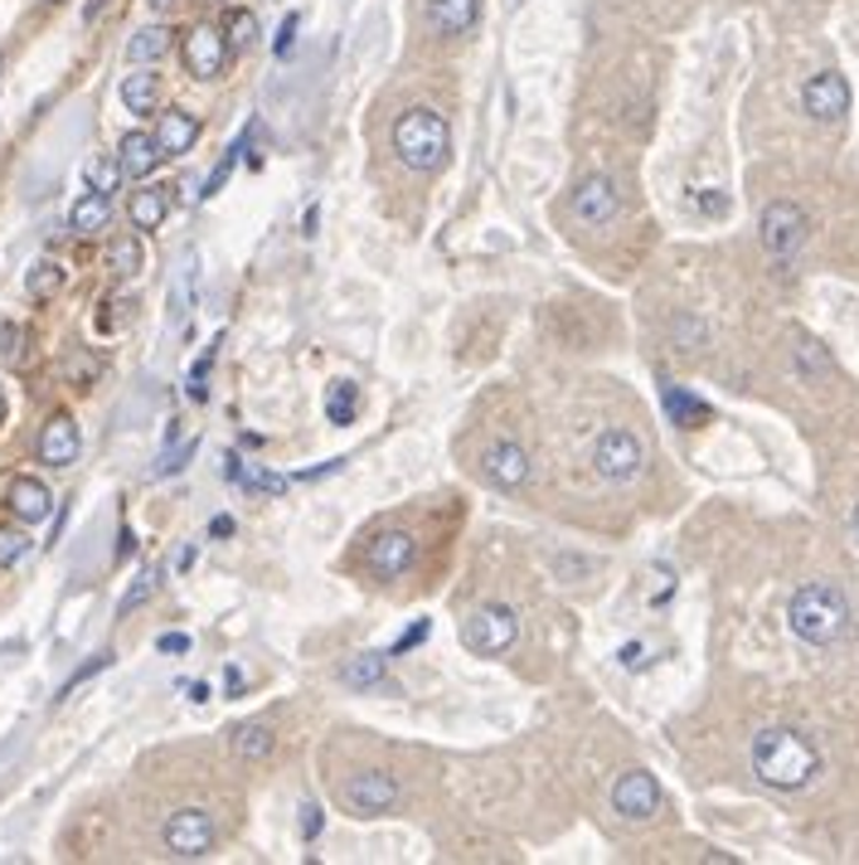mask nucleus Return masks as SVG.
<instances>
[{"label": "nucleus", "instance_id": "nucleus-9", "mask_svg": "<svg viewBox=\"0 0 859 865\" xmlns=\"http://www.w3.org/2000/svg\"><path fill=\"white\" fill-rule=\"evenodd\" d=\"M418 559V540L408 530H379L364 549V565L374 569L379 579H404Z\"/></svg>", "mask_w": 859, "mask_h": 865}, {"label": "nucleus", "instance_id": "nucleus-20", "mask_svg": "<svg viewBox=\"0 0 859 865\" xmlns=\"http://www.w3.org/2000/svg\"><path fill=\"white\" fill-rule=\"evenodd\" d=\"M384 671H388V652H360V657L340 666V681L350 691H374V686H384Z\"/></svg>", "mask_w": 859, "mask_h": 865}, {"label": "nucleus", "instance_id": "nucleus-50", "mask_svg": "<svg viewBox=\"0 0 859 865\" xmlns=\"http://www.w3.org/2000/svg\"><path fill=\"white\" fill-rule=\"evenodd\" d=\"M0 414H5V394H0Z\"/></svg>", "mask_w": 859, "mask_h": 865}, {"label": "nucleus", "instance_id": "nucleus-32", "mask_svg": "<svg viewBox=\"0 0 859 865\" xmlns=\"http://www.w3.org/2000/svg\"><path fill=\"white\" fill-rule=\"evenodd\" d=\"M25 549H30V540L15 525H0V569H15L20 559H25Z\"/></svg>", "mask_w": 859, "mask_h": 865}, {"label": "nucleus", "instance_id": "nucleus-39", "mask_svg": "<svg viewBox=\"0 0 859 865\" xmlns=\"http://www.w3.org/2000/svg\"><path fill=\"white\" fill-rule=\"evenodd\" d=\"M297 25H301V15H287V20H282V30H277V40H273V54H277V58H287L291 50H297Z\"/></svg>", "mask_w": 859, "mask_h": 865}, {"label": "nucleus", "instance_id": "nucleus-26", "mask_svg": "<svg viewBox=\"0 0 859 865\" xmlns=\"http://www.w3.org/2000/svg\"><path fill=\"white\" fill-rule=\"evenodd\" d=\"M665 414L675 418L680 428H700L704 418H709V404H700V399H694V394L675 390V384H665Z\"/></svg>", "mask_w": 859, "mask_h": 865}, {"label": "nucleus", "instance_id": "nucleus-18", "mask_svg": "<svg viewBox=\"0 0 859 865\" xmlns=\"http://www.w3.org/2000/svg\"><path fill=\"white\" fill-rule=\"evenodd\" d=\"M161 146H156V136L151 132H132V136H122V151H117V166H122V175L126 180H141V175H151L161 166Z\"/></svg>", "mask_w": 859, "mask_h": 865}, {"label": "nucleus", "instance_id": "nucleus-6", "mask_svg": "<svg viewBox=\"0 0 859 865\" xmlns=\"http://www.w3.org/2000/svg\"><path fill=\"white\" fill-rule=\"evenodd\" d=\"M593 467H597V477H607V482H631V477H641V467H646L641 438H637V432H627V428L597 432Z\"/></svg>", "mask_w": 859, "mask_h": 865}, {"label": "nucleus", "instance_id": "nucleus-46", "mask_svg": "<svg viewBox=\"0 0 859 865\" xmlns=\"http://www.w3.org/2000/svg\"><path fill=\"white\" fill-rule=\"evenodd\" d=\"M209 535H233V516H214L209 521Z\"/></svg>", "mask_w": 859, "mask_h": 865}, {"label": "nucleus", "instance_id": "nucleus-38", "mask_svg": "<svg viewBox=\"0 0 859 865\" xmlns=\"http://www.w3.org/2000/svg\"><path fill=\"white\" fill-rule=\"evenodd\" d=\"M102 666H112V652H98V657H92L88 666H78V671L64 681V691H58V696H74V686H84L88 676H98V671H102Z\"/></svg>", "mask_w": 859, "mask_h": 865}, {"label": "nucleus", "instance_id": "nucleus-16", "mask_svg": "<svg viewBox=\"0 0 859 865\" xmlns=\"http://www.w3.org/2000/svg\"><path fill=\"white\" fill-rule=\"evenodd\" d=\"M156 146H161V156H185L195 142H199V122L190 112H180V108H170V112H161V122H156Z\"/></svg>", "mask_w": 859, "mask_h": 865}, {"label": "nucleus", "instance_id": "nucleus-44", "mask_svg": "<svg viewBox=\"0 0 859 865\" xmlns=\"http://www.w3.org/2000/svg\"><path fill=\"white\" fill-rule=\"evenodd\" d=\"M156 647H161V652H175V657H180V652H190V637H185V633H166V637L156 642Z\"/></svg>", "mask_w": 859, "mask_h": 865}, {"label": "nucleus", "instance_id": "nucleus-33", "mask_svg": "<svg viewBox=\"0 0 859 865\" xmlns=\"http://www.w3.org/2000/svg\"><path fill=\"white\" fill-rule=\"evenodd\" d=\"M229 50H249V44L257 40V20L249 15V10H233V20H229Z\"/></svg>", "mask_w": 859, "mask_h": 865}, {"label": "nucleus", "instance_id": "nucleus-37", "mask_svg": "<svg viewBox=\"0 0 859 865\" xmlns=\"http://www.w3.org/2000/svg\"><path fill=\"white\" fill-rule=\"evenodd\" d=\"M195 448H199V442L190 438V442H180V448H175V452H166V458H161V462H156V477H170V472H185V462H190V458H195Z\"/></svg>", "mask_w": 859, "mask_h": 865}, {"label": "nucleus", "instance_id": "nucleus-1", "mask_svg": "<svg viewBox=\"0 0 859 865\" xmlns=\"http://www.w3.org/2000/svg\"><path fill=\"white\" fill-rule=\"evenodd\" d=\"M752 774L768 782V788L796 792L821 774V754L806 734L786 730V724H772V730H762L758 740H752Z\"/></svg>", "mask_w": 859, "mask_h": 865}, {"label": "nucleus", "instance_id": "nucleus-7", "mask_svg": "<svg viewBox=\"0 0 859 865\" xmlns=\"http://www.w3.org/2000/svg\"><path fill=\"white\" fill-rule=\"evenodd\" d=\"M161 836H166V851L175 861H205L209 846H214V817L205 808H180Z\"/></svg>", "mask_w": 859, "mask_h": 865}, {"label": "nucleus", "instance_id": "nucleus-3", "mask_svg": "<svg viewBox=\"0 0 859 865\" xmlns=\"http://www.w3.org/2000/svg\"><path fill=\"white\" fill-rule=\"evenodd\" d=\"M394 151L408 171L432 175V171L447 166V156H452V127H447V117H438L432 108H408L394 122Z\"/></svg>", "mask_w": 859, "mask_h": 865}, {"label": "nucleus", "instance_id": "nucleus-23", "mask_svg": "<svg viewBox=\"0 0 859 865\" xmlns=\"http://www.w3.org/2000/svg\"><path fill=\"white\" fill-rule=\"evenodd\" d=\"M166 215H170V195L161 190V185L132 195V229H161V225H166Z\"/></svg>", "mask_w": 859, "mask_h": 865}, {"label": "nucleus", "instance_id": "nucleus-35", "mask_svg": "<svg viewBox=\"0 0 859 865\" xmlns=\"http://www.w3.org/2000/svg\"><path fill=\"white\" fill-rule=\"evenodd\" d=\"M156 589H161V569H151V574H141V579H136V589H126V599H122V613H132V607H141V603H146Z\"/></svg>", "mask_w": 859, "mask_h": 865}, {"label": "nucleus", "instance_id": "nucleus-12", "mask_svg": "<svg viewBox=\"0 0 859 865\" xmlns=\"http://www.w3.org/2000/svg\"><path fill=\"white\" fill-rule=\"evenodd\" d=\"M185 68H190L195 78H214L223 74V64H229V40H223V30L214 25H195L190 34H185Z\"/></svg>", "mask_w": 859, "mask_h": 865}, {"label": "nucleus", "instance_id": "nucleus-36", "mask_svg": "<svg viewBox=\"0 0 859 865\" xmlns=\"http://www.w3.org/2000/svg\"><path fill=\"white\" fill-rule=\"evenodd\" d=\"M20 355H25V331H20V326H0V360L15 365Z\"/></svg>", "mask_w": 859, "mask_h": 865}, {"label": "nucleus", "instance_id": "nucleus-40", "mask_svg": "<svg viewBox=\"0 0 859 865\" xmlns=\"http://www.w3.org/2000/svg\"><path fill=\"white\" fill-rule=\"evenodd\" d=\"M209 365H214V346H209L205 355L195 360V370H190V399H205V380H209Z\"/></svg>", "mask_w": 859, "mask_h": 865}, {"label": "nucleus", "instance_id": "nucleus-31", "mask_svg": "<svg viewBox=\"0 0 859 865\" xmlns=\"http://www.w3.org/2000/svg\"><path fill=\"white\" fill-rule=\"evenodd\" d=\"M243 146H249V136H239V142H233V146L219 156V166L209 171V180H205V195H219V190H223V180H229L233 166H239V151H243Z\"/></svg>", "mask_w": 859, "mask_h": 865}, {"label": "nucleus", "instance_id": "nucleus-30", "mask_svg": "<svg viewBox=\"0 0 859 865\" xmlns=\"http://www.w3.org/2000/svg\"><path fill=\"white\" fill-rule=\"evenodd\" d=\"M117 185H122V166L117 161H88V190L112 195Z\"/></svg>", "mask_w": 859, "mask_h": 865}, {"label": "nucleus", "instance_id": "nucleus-4", "mask_svg": "<svg viewBox=\"0 0 859 865\" xmlns=\"http://www.w3.org/2000/svg\"><path fill=\"white\" fill-rule=\"evenodd\" d=\"M515 637H520V617H515L505 603H481L476 613L462 623V642L472 652H481V657H500V652H510Z\"/></svg>", "mask_w": 859, "mask_h": 865}, {"label": "nucleus", "instance_id": "nucleus-29", "mask_svg": "<svg viewBox=\"0 0 859 865\" xmlns=\"http://www.w3.org/2000/svg\"><path fill=\"white\" fill-rule=\"evenodd\" d=\"M25 287H30V297H54V292L58 287H64V267H58V263H49V259H44V263H34L30 267V277H25Z\"/></svg>", "mask_w": 859, "mask_h": 865}, {"label": "nucleus", "instance_id": "nucleus-5", "mask_svg": "<svg viewBox=\"0 0 859 865\" xmlns=\"http://www.w3.org/2000/svg\"><path fill=\"white\" fill-rule=\"evenodd\" d=\"M806 233H811V219H806L802 205L777 200V205L762 209V249H768L777 263L796 259V253H802V243H806Z\"/></svg>", "mask_w": 859, "mask_h": 865}, {"label": "nucleus", "instance_id": "nucleus-21", "mask_svg": "<svg viewBox=\"0 0 859 865\" xmlns=\"http://www.w3.org/2000/svg\"><path fill=\"white\" fill-rule=\"evenodd\" d=\"M108 219H112V195H98V190H88L84 200H74V209H68V229L74 233H98V229H108Z\"/></svg>", "mask_w": 859, "mask_h": 865}, {"label": "nucleus", "instance_id": "nucleus-13", "mask_svg": "<svg viewBox=\"0 0 859 865\" xmlns=\"http://www.w3.org/2000/svg\"><path fill=\"white\" fill-rule=\"evenodd\" d=\"M481 472H486L500 491H520L535 467H529V452L520 448V442L505 438V442H491V448L481 452Z\"/></svg>", "mask_w": 859, "mask_h": 865}, {"label": "nucleus", "instance_id": "nucleus-25", "mask_svg": "<svg viewBox=\"0 0 859 865\" xmlns=\"http://www.w3.org/2000/svg\"><path fill=\"white\" fill-rule=\"evenodd\" d=\"M156 98H161V78L156 74H126L122 78V102L132 108L136 117L156 112Z\"/></svg>", "mask_w": 859, "mask_h": 865}, {"label": "nucleus", "instance_id": "nucleus-28", "mask_svg": "<svg viewBox=\"0 0 859 865\" xmlns=\"http://www.w3.org/2000/svg\"><path fill=\"white\" fill-rule=\"evenodd\" d=\"M355 404H360V390L350 380H335L331 394H326V418L331 424H355Z\"/></svg>", "mask_w": 859, "mask_h": 865}, {"label": "nucleus", "instance_id": "nucleus-27", "mask_svg": "<svg viewBox=\"0 0 859 865\" xmlns=\"http://www.w3.org/2000/svg\"><path fill=\"white\" fill-rule=\"evenodd\" d=\"M141 263H146V249H141V239H132V233L112 239V249H108V267H112L117 277H132V273H141Z\"/></svg>", "mask_w": 859, "mask_h": 865}, {"label": "nucleus", "instance_id": "nucleus-45", "mask_svg": "<svg viewBox=\"0 0 859 865\" xmlns=\"http://www.w3.org/2000/svg\"><path fill=\"white\" fill-rule=\"evenodd\" d=\"M185 691H190V700H195V705H205V700H209V696H214V691H209V686H205V681H190V686H185Z\"/></svg>", "mask_w": 859, "mask_h": 865}, {"label": "nucleus", "instance_id": "nucleus-47", "mask_svg": "<svg viewBox=\"0 0 859 865\" xmlns=\"http://www.w3.org/2000/svg\"><path fill=\"white\" fill-rule=\"evenodd\" d=\"M700 209H714V215H719V209H724V195H700Z\"/></svg>", "mask_w": 859, "mask_h": 865}, {"label": "nucleus", "instance_id": "nucleus-2", "mask_svg": "<svg viewBox=\"0 0 859 865\" xmlns=\"http://www.w3.org/2000/svg\"><path fill=\"white\" fill-rule=\"evenodd\" d=\"M786 623L811 647H830V642L850 633V603H845V593L835 583H802L792 593V603H786Z\"/></svg>", "mask_w": 859, "mask_h": 865}, {"label": "nucleus", "instance_id": "nucleus-49", "mask_svg": "<svg viewBox=\"0 0 859 865\" xmlns=\"http://www.w3.org/2000/svg\"><path fill=\"white\" fill-rule=\"evenodd\" d=\"M151 6H161V10H166V6H170V0H151Z\"/></svg>", "mask_w": 859, "mask_h": 865}, {"label": "nucleus", "instance_id": "nucleus-14", "mask_svg": "<svg viewBox=\"0 0 859 865\" xmlns=\"http://www.w3.org/2000/svg\"><path fill=\"white\" fill-rule=\"evenodd\" d=\"M802 108H806V117H816V122H840V117L850 112V84H845L840 74H816L802 88Z\"/></svg>", "mask_w": 859, "mask_h": 865}, {"label": "nucleus", "instance_id": "nucleus-22", "mask_svg": "<svg viewBox=\"0 0 859 865\" xmlns=\"http://www.w3.org/2000/svg\"><path fill=\"white\" fill-rule=\"evenodd\" d=\"M229 744H233V754H239V758L263 764V758H273V749H277V734L267 730V724H239Z\"/></svg>", "mask_w": 859, "mask_h": 865}, {"label": "nucleus", "instance_id": "nucleus-43", "mask_svg": "<svg viewBox=\"0 0 859 865\" xmlns=\"http://www.w3.org/2000/svg\"><path fill=\"white\" fill-rule=\"evenodd\" d=\"M617 657H621V666H627V671H641V666H646V647H641V642H627V647H621Z\"/></svg>", "mask_w": 859, "mask_h": 865}, {"label": "nucleus", "instance_id": "nucleus-19", "mask_svg": "<svg viewBox=\"0 0 859 865\" xmlns=\"http://www.w3.org/2000/svg\"><path fill=\"white\" fill-rule=\"evenodd\" d=\"M481 20V0H428V25L438 34H466Z\"/></svg>", "mask_w": 859, "mask_h": 865}, {"label": "nucleus", "instance_id": "nucleus-8", "mask_svg": "<svg viewBox=\"0 0 859 865\" xmlns=\"http://www.w3.org/2000/svg\"><path fill=\"white\" fill-rule=\"evenodd\" d=\"M612 808H617L627 822H651L661 812V782H656L646 768H631L612 782Z\"/></svg>", "mask_w": 859, "mask_h": 865}, {"label": "nucleus", "instance_id": "nucleus-24", "mask_svg": "<svg viewBox=\"0 0 859 865\" xmlns=\"http://www.w3.org/2000/svg\"><path fill=\"white\" fill-rule=\"evenodd\" d=\"M170 50V30L166 25H146V30H136L132 34V44H126V64H156L161 54Z\"/></svg>", "mask_w": 859, "mask_h": 865}, {"label": "nucleus", "instance_id": "nucleus-34", "mask_svg": "<svg viewBox=\"0 0 859 865\" xmlns=\"http://www.w3.org/2000/svg\"><path fill=\"white\" fill-rule=\"evenodd\" d=\"M796 360H802L806 375H830V355L816 341H796Z\"/></svg>", "mask_w": 859, "mask_h": 865}, {"label": "nucleus", "instance_id": "nucleus-15", "mask_svg": "<svg viewBox=\"0 0 859 865\" xmlns=\"http://www.w3.org/2000/svg\"><path fill=\"white\" fill-rule=\"evenodd\" d=\"M78 452H84V438H78V424L68 414H54L40 432V462L44 467H74Z\"/></svg>", "mask_w": 859, "mask_h": 865}, {"label": "nucleus", "instance_id": "nucleus-42", "mask_svg": "<svg viewBox=\"0 0 859 865\" xmlns=\"http://www.w3.org/2000/svg\"><path fill=\"white\" fill-rule=\"evenodd\" d=\"M301 836L306 841L321 836V808H316V802H306V808H301Z\"/></svg>", "mask_w": 859, "mask_h": 865}, {"label": "nucleus", "instance_id": "nucleus-41", "mask_svg": "<svg viewBox=\"0 0 859 865\" xmlns=\"http://www.w3.org/2000/svg\"><path fill=\"white\" fill-rule=\"evenodd\" d=\"M422 637H428V617H418V623H414V627H408V633H404V637H398V642H394V652H388V657H404V652H414V647H418V642H422Z\"/></svg>", "mask_w": 859, "mask_h": 865}, {"label": "nucleus", "instance_id": "nucleus-48", "mask_svg": "<svg viewBox=\"0 0 859 865\" xmlns=\"http://www.w3.org/2000/svg\"><path fill=\"white\" fill-rule=\"evenodd\" d=\"M850 525H855V535H859V506H855V521Z\"/></svg>", "mask_w": 859, "mask_h": 865}, {"label": "nucleus", "instance_id": "nucleus-17", "mask_svg": "<svg viewBox=\"0 0 859 865\" xmlns=\"http://www.w3.org/2000/svg\"><path fill=\"white\" fill-rule=\"evenodd\" d=\"M10 511H15V516L25 521V525L49 521V511H54L49 486L34 482V477H15V482H10Z\"/></svg>", "mask_w": 859, "mask_h": 865}, {"label": "nucleus", "instance_id": "nucleus-11", "mask_svg": "<svg viewBox=\"0 0 859 865\" xmlns=\"http://www.w3.org/2000/svg\"><path fill=\"white\" fill-rule=\"evenodd\" d=\"M621 209V195L617 185L607 180V175H587V180H579V190H573V219L579 225H612Z\"/></svg>", "mask_w": 859, "mask_h": 865}, {"label": "nucleus", "instance_id": "nucleus-10", "mask_svg": "<svg viewBox=\"0 0 859 865\" xmlns=\"http://www.w3.org/2000/svg\"><path fill=\"white\" fill-rule=\"evenodd\" d=\"M340 802H345L355 817H379L398 802V782L388 774H379V768H370V774H355L345 788H340Z\"/></svg>", "mask_w": 859, "mask_h": 865}]
</instances>
